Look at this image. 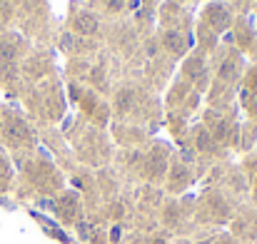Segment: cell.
I'll use <instances>...</instances> for the list:
<instances>
[{"mask_svg":"<svg viewBox=\"0 0 257 244\" xmlns=\"http://www.w3.org/2000/svg\"><path fill=\"white\" fill-rule=\"evenodd\" d=\"M75 28H78L80 33H95V30H97V20H95L92 15H78V18H75Z\"/></svg>","mask_w":257,"mask_h":244,"instance_id":"obj_1","label":"cell"},{"mask_svg":"<svg viewBox=\"0 0 257 244\" xmlns=\"http://www.w3.org/2000/svg\"><path fill=\"white\" fill-rule=\"evenodd\" d=\"M8 135H10V140H15V142H20V140H28V130H25V125H23V122H18V120L10 125Z\"/></svg>","mask_w":257,"mask_h":244,"instance_id":"obj_2","label":"cell"}]
</instances>
